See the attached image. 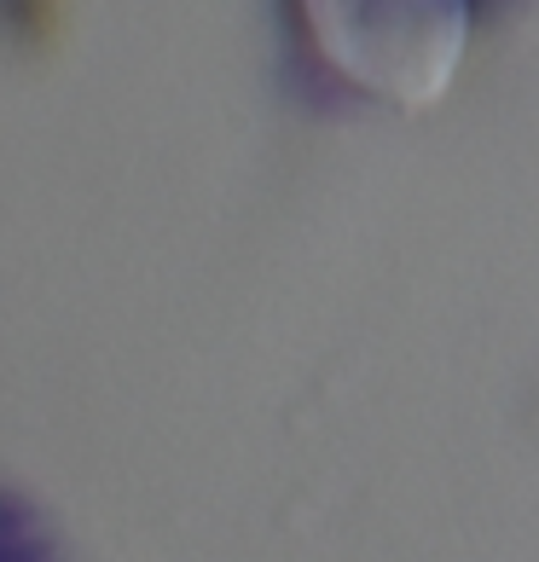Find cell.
Listing matches in <instances>:
<instances>
[{
	"label": "cell",
	"mask_w": 539,
	"mask_h": 562,
	"mask_svg": "<svg viewBox=\"0 0 539 562\" xmlns=\"http://www.w3.org/2000/svg\"><path fill=\"white\" fill-rule=\"evenodd\" d=\"M319 65L383 105H435L470 47V0H296Z\"/></svg>",
	"instance_id": "cell-1"
}]
</instances>
